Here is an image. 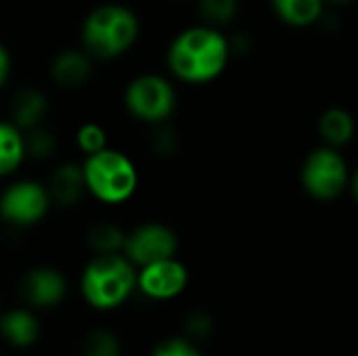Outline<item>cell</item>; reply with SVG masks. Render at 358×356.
I'll return each mask as SVG.
<instances>
[{"instance_id": "44dd1931", "label": "cell", "mask_w": 358, "mask_h": 356, "mask_svg": "<svg viewBox=\"0 0 358 356\" xmlns=\"http://www.w3.org/2000/svg\"><path fill=\"white\" fill-rule=\"evenodd\" d=\"M76 145L78 149L88 157L107 147V132L101 124L96 122H86L78 128L76 132Z\"/></svg>"}, {"instance_id": "5bb4252c", "label": "cell", "mask_w": 358, "mask_h": 356, "mask_svg": "<svg viewBox=\"0 0 358 356\" xmlns=\"http://www.w3.org/2000/svg\"><path fill=\"white\" fill-rule=\"evenodd\" d=\"M319 134L323 138V145L342 149L355 138L357 120L344 107H329L319 118Z\"/></svg>"}, {"instance_id": "2e32d148", "label": "cell", "mask_w": 358, "mask_h": 356, "mask_svg": "<svg viewBox=\"0 0 358 356\" xmlns=\"http://www.w3.org/2000/svg\"><path fill=\"white\" fill-rule=\"evenodd\" d=\"M25 157L23 132L13 122H0V178L13 174Z\"/></svg>"}, {"instance_id": "cb8c5ba5", "label": "cell", "mask_w": 358, "mask_h": 356, "mask_svg": "<svg viewBox=\"0 0 358 356\" xmlns=\"http://www.w3.org/2000/svg\"><path fill=\"white\" fill-rule=\"evenodd\" d=\"M153 356H203L187 340H170L155 348Z\"/></svg>"}, {"instance_id": "3957f363", "label": "cell", "mask_w": 358, "mask_h": 356, "mask_svg": "<svg viewBox=\"0 0 358 356\" xmlns=\"http://www.w3.org/2000/svg\"><path fill=\"white\" fill-rule=\"evenodd\" d=\"M82 170L86 191L101 204H124L138 189V170L134 162L117 149L105 147L103 151L88 155Z\"/></svg>"}, {"instance_id": "603a6c76", "label": "cell", "mask_w": 358, "mask_h": 356, "mask_svg": "<svg viewBox=\"0 0 358 356\" xmlns=\"http://www.w3.org/2000/svg\"><path fill=\"white\" fill-rule=\"evenodd\" d=\"M151 145H153V149H155L159 155H172V153H176V149H178V134H176L170 126L157 124V130H155V134H153Z\"/></svg>"}, {"instance_id": "9c48e42d", "label": "cell", "mask_w": 358, "mask_h": 356, "mask_svg": "<svg viewBox=\"0 0 358 356\" xmlns=\"http://www.w3.org/2000/svg\"><path fill=\"white\" fill-rule=\"evenodd\" d=\"M187 281H189V273L185 264H180L176 258L141 266V273L136 275V285L145 296L153 300L176 298L187 287Z\"/></svg>"}, {"instance_id": "4316f807", "label": "cell", "mask_w": 358, "mask_h": 356, "mask_svg": "<svg viewBox=\"0 0 358 356\" xmlns=\"http://www.w3.org/2000/svg\"><path fill=\"white\" fill-rule=\"evenodd\" d=\"M350 191H352V197H355V201L358 204V166H357V170L350 174Z\"/></svg>"}, {"instance_id": "484cf974", "label": "cell", "mask_w": 358, "mask_h": 356, "mask_svg": "<svg viewBox=\"0 0 358 356\" xmlns=\"http://www.w3.org/2000/svg\"><path fill=\"white\" fill-rule=\"evenodd\" d=\"M10 52L6 50V46L0 42V88L8 82V76H10Z\"/></svg>"}, {"instance_id": "9a60e30c", "label": "cell", "mask_w": 358, "mask_h": 356, "mask_svg": "<svg viewBox=\"0 0 358 356\" xmlns=\"http://www.w3.org/2000/svg\"><path fill=\"white\" fill-rule=\"evenodd\" d=\"M275 15L292 27L315 25L325 10L323 0H271Z\"/></svg>"}, {"instance_id": "8992f818", "label": "cell", "mask_w": 358, "mask_h": 356, "mask_svg": "<svg viewBox=\"0 0 358 356\" xmlns=\"http://www.w3.org/2000/svg\"><path fill=\"white\" fill-rule=\"evenodd\" d=\"M128 113L145 124H164L176 109V90L172 82L157 73H143L134 78L124 94Z\"/></svg>"}, {"instance_id": "7c38bea8", "label": "cell", "mask_w": 358, "mask_h": 356, "mask_svg": "<svg viewBox=\"0 0 358 356\" xmlns=\"http://www.w3.org/2000/svg\"><path fill=\"white\" fill-rule=\"evenodd\" d=\"M52 80L63 88H78L88 82L92 73V57L84 48L61 50L50 63Z\"/></svg>"}, {"instance_id": "ba28073f", "label": "cell", "mask_w": 358, "mask_h": 356, "mask_svg": "<svg viewBox=\"0 0 358 356\" xmlns=\"http://www.w3.org/2000/svg\"><path fill=\"white\" fill-rule=\"evenodd\" d=\"M176 250H178L176 233L159 222H147L136 227L134 231L126 233V241H124V256L136 266H147L159 260L174 258Z\"/></svg>"}, {"instance_id": "d6986e66", "label": "cell", "mask_w": 358, "mask_h": 356, "mask_svg": "<svg viewBox=\"0 0 358 356\" xmlns=\"http://www.w3.org/2000/svg\"><path fill=\"white\" fill-rule=\"evenodd\" d=\"M199 15L206 25L222 27L231 23L237 15V0H199Z\"/></svg>"}, {"instance_id": "e0dca14e", "label": "cell", "mask_w": 358, "mask_h": 356, "mask_svg": "<svg viewBox=\"0 0 358 356\" xmlns=\"http://www.w3.org/2000/svg\"><path fill=\"white\" fill-rule=\"evenodd\" d=\"M0 332L4 340L17 348H25L38 338V321L27 311H10L0 321Z\"/></svg>"}, {"instance_id": "7402d4cb", "label": "cell", "mask_w": 358, "mask_h": 356, "mask_svg": "<svg viewBox=\"0 0 358 356\" xmlns=\"http://www.w3.org/2000/svg\"><path fill=\"white\" fill-rule=\"evenodd\" d=\"M84 356H120V342L109 332H92L84 340Z\"/></svg>"}, {"instance_id": "ffe728a7", "label": "cell", "mask_w": 358, "mask_h": 356, "mask_svg": "<svg viewBox=\"0 0 358 356\" xmlns=\"http://www.w3.org/2000/svg\"><path fill=\"white\" fill-rule=\"evenodd\" d=\"M23 141H25V155L34 159H48L57 151V138L44 126L25 130Z\"/></svg>"}, {"instance_id": "6da1fadb", "label": "cell", "mask_w": 358, "mask_h": 356, "mask_svg": "<svg viewBox=\"0 0 358 356\" xmlns=\"http://www.w3.org/2000/svg\"><path fill=\"white\" fill-rule=\"evenodd\" d=\"M231 42L212 25H193L182 29L168 48V67L174 78L187 84H208L229 65Z\"/></svg>"}, {"instance_id": "ac0fdd59", "label": "cell", "mask_w": 358, "mask_h": 356, "mask_svg": "<svg viewBox=\"0 0 358 356\" xmlns=\"http://www.w3.org/2000/svg\"><path fill=\"white\" fill-rule=\"evenodd\" d=\"M124 241L126 233L111 222H99L88 231V245L92 252H96V256L124 252Z\"/></svg>"}, {"instance_id": "d4e9b609", "label": "cell", "mask_w": 358, "mask_h": 356, "mask_svg": "<svg viewBox=\"0 0 358 356\" xmlns=\"http://www.w3.org/2000/svg\"><path fill=\"white\" fill-rule=\"evenodd\" d=\"M212 332V319L208 313H193L189 319H187V334L195 340H201V338H208Z\"/></svg>"}, {"instance_id": "83f0119b", "label": "cell", "mask_w": 358, "mask_h": 356, "mask_svg": "<svg viewBox=\"0 0 358 356\" xmlns=\"http://www.w3.org/2000/svg\"><path fill=\"white\" fill-rule=\"evenodd\" d=\"M325 4H334V6H344V4H350L352 0H323Z\"/></svg>"}, {"instance_id": "277c9868", "label": "cell", "mask_w": 358, "mask_h": 356, "mask_svg": "<svg viewBox=\"0 0 358 356\" xmlns=\"http://www.w3.org/2000/svg\"><path fill=\"white\" fill-rule=\"evenodd\" d=\"M134 264L124 254L96 256L82 275L84 298L94 308L120 306L134 290Z\"/></svg>"}, {"instance_id": "4fadbf2b", "label": "cell", "mask_w": 358, "mask_h": 356, "mask_svg": "<svg viewBox=\"0 0 358 356\" xmlns=\"http://www.w3.org/2000/svg\"><path fill=\"white\" fill-rule=\"evenodd\" d=\"M48 113V101L42 90L27 86L21 88L10 103V122L21 130H31L42 126L44 118Z\"/></svg>"}, {"instance_id": "5b68a950", "label": "cell", "mask_w": 358, "mask_h": 356, "mask_svg": "<svg viewBox=\"0 0 358 356\" xmlns=\"http://www.w3.org/2000/svg\"><path fill=\"white\" fill-rule=\"evenodd\" d=\"M350 168L340 149L321 145L313 149L302 168H300V185L304 193L317 201H334L350 189Z\"/></svg>"}, {"instance_id": "7a4b0ae2", "label": "cell", "mask_w": 358, "mask_h": 356, "mask_svg": "<svg viewBox=\"0 0 358 356\" xmlns=\"http://www.w3.org/2000/svg\"><path fill=\"white\" fill-rule=\"evenodd\" d=\"M141 34V21L124 4H101L82 23V44L92 59H117L128 52Z\"/></svg>"}, {"instance_id": "52a82bcc", "label": "cell", "mask_w": 358, "mask_h": 356, "mask_svg": "<svg viewBox=\"0 0 358 356\" xmlns=\"http://www.w3.org/2000/svg\"><path fill=\"white\" fill-rule=\"evenodd\" d=\"M50 204L46 185L36 180H17L0 195V216L15 227H31L48 214Z\"/></svg>"}, {"instance_id": "30bf717a", "label": "cell", "mask_w": 358, "mask_h": 356, "mask_svg": "<svg viewBox=\"0 0 358 356\" xmlns=\"http://www.w3.org/2000/svg\"><path fill=\"white\" fill-rule=\"evenodd\" d=\"M21 292L29 304L40 306V308H48V306L59 304L65 298L67 283L59 271L48 269V266H40V269L29 271L23 277Z\"/></svg>"}, {"instance_id": "8fae6325", "label": "cell", "mask_w": 358, "mask_h": 356, "mask_svg": "<svg viewBox=\"0 0 358 356\" xmlns=\"http://www.w3.org/2000/svg\"><path fill=\"white\" fill-rule=\"evenodd\" d=\"M48 195L50 201L61 206V208H71L76 206L86 191V180H84V170L78 164H61L55 168V172L48 178Z\"/></svg>"}]
</instances>
